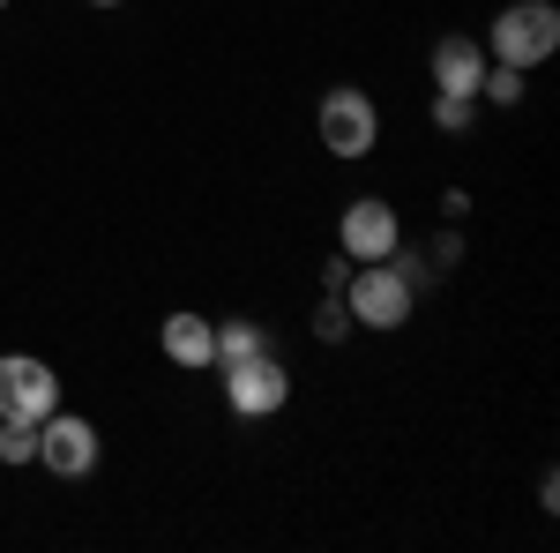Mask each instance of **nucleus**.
<instances>
[{"instance_id":"obj_2","label":"nucleus","mask_w":560,"mask_h":553,"mask_svg":"<svg viewBox=\"0 0 560 553\" xmlns=\"http://www.w3.org/2000/svg\"><path fill=\"white\" fill-rule=\"evenodd\" d=\"M486 45H493V60H509V68L530 76L538 60H553V53H560V8H553V0H509V8L493 15Z\"/></svg>"},{"instance_id":"obj_14","label":"nucleus","mask_w":560,"mask_h":553,"mask_svg":"<svg viewBox=\"0 0 560 553\" xmlns=\"http://www.w3.org/2000/svg\"><path fill=\"white\" fill-rule=\"evenodd\" d=\"M314 337H322V344H345V337H351V307H345L337 292L314 307Z\"/></svg>"},{"instance_id":"obj_10","label":"nucleus","mask_w":560,"mask_h":553,"mask_svg":"<svg viewBox=\"0 0 560 553\" xmlns=\"http://www.w3.org/2000/svg\"><path fill=\"white\" fill-rule=\"evenodd\" d=\"M247 352H269V337H261V322H247V314L217 322V359H210V367H232V359H247Z\"/></svg>"},{"instance_id":"obj_1","label":"nucleus","mask_w":560,"mask_h":553,"mask_svg":"<svg viewBox=\"0 0 560 553\" xmlns=\"http://www.w3.org/2000/svg\"><path fill=\"white\" fill-rule=\"evenodd\" d=\"M337 299L351 307V330H404L411 307H419V285H411L396 262H359Z\"/></svg>"},{"instance_id":"obj_9","label":"nucleus","mask_w":560,"mask_h":553,"mask_svg":"<svg viewBox=\"0 0 560 553\" xmlns=\"http://www.w3.org/2000/svg\"><path fill=\"white\" fill-rule=\"evenodd\" d=\"M478 76H486V45H478V38H441V45H433V90H448V97H478Z\"/></svg>"},{"instance_id":"obj_12","label":"nucleus","mask_w":560,"mask_h":553,"mask_svg":"<svg viewBox=\"0 0 560 553\" xmlns=\"http://www.w3.org/2000/svg\"><path fill=\"white\" fill-rule=\"evenodd\" d=\"M0 464H38V426L31 419H0Z\"/></svg>"},{"instance_id":"obj_8","label":"nucleus","mask_w":560,"mask_h":553,"mask_svg":"<svg viewBox=\"0 0 560 553\" xmlns=\"http://www.w3.org/2000/svg\"><path fill=\"white\" fill-rule=\"evenodd\" d=\"M158 352H165L173 367H187V375H202V367L217 359V322L179 307V314H165V322H158Z\"/></svg>"},{"instance_id":"obj_15","label":"nucleus","mask_w":560,"mask_h":553,"mask_svg":"<svg viewBox=\"0 0 560 553\" xmlns=\"http://www.w3.org/2000/svg\"><path fill=\"white\" fill-rule=\"evenodd\" d=\"M90 8H120V0H90Z\"/></svg>"},{"instance_id":"obj_6","label":"nucleus","mask_w":560,"mask_h":553,"mask_svg":"<svg viewBox=\"0 0 560 553\" xmlns=\"http://www.w3.org/2000/svg\"><path fill=\"white\" fill-rule=\"evenodd\" d=\"M45 412H60V375L31 359V352H8L0 359V419H31L38 426Z\"/></svg>"},{"instance_id":"obj_7","label":"nucleus","mask_w":560,"mask_h":553,"mask_svg":"<svg viewBox=\"0 0 560 553\" xmlns=\"http://www.w3.org/2000/svg\"><path fill=\"white\" fill-rule=\"evenodd\" d=\"M337 247H345L351 262H388L396 247H404V224H396V203H382V195H359L345 217H337Z\"/></svg>"},{"instance_id":"obj_5","label":"nucleus","mask_w":560,"mask_h":553,"mask_svg":"<svg viewBox=\"0 0 560 553\" xmlns=\"http://www.w3.org/2000/svg\"><path fill=\"white\" fill-rule=\"evenodd\" d=\"M97 457H105V441H97L90 419H75V412H45L38 419V464L52 479H90Z\"/></svg>"},{"instance_id":"obj_13","label":"nucleus","mask_w":560,"mask_h":553,"mask_svg":"<svg viewBox=\"0 0 560 553\" xmlns=\"http://www.w3.org/2000/svg\"><path fill=\"white\" fill-rule=\"evenodd\" d=\"M478 120V97H448V90H433V128L441 135H464Z\"/></svg>"},{"instance_id":"obj_16","label":"nucleus","mask_w":560,"mask_h":553,"mask_svg":"<svg viewBox=\"0 0 560 553\" xmlns=\"http://www.w3.org/2000/svg\"><path fill=\"white\" fill-rule=\"evenodd\" d=\"M0 8H8V0H0Z\"/></svg>"},{"instance_id":"obj_4","label":"nucleus","mask_w":560,"mask_h":553,"mask_svg":"<svg viewBox=\"0 0 560 553\" xmlns=\"http://www.w3.org/2000/svg\"><path fill=\"white\" fill-rule=\"evenodd\" d=\"M217 375H224V404H232L240 419H269V412L292 404V375H284L277 352H247V359H232V367H217Z\"/></svg>"},{"instance_id":"obj_3","label":"nucleus","mask_w":560,"mask_h":553,"mask_svg":"<svg viewBox=\"0 0 560 553\" xmlns=\"http://www.w3.org/2000/svg\"><path fill=\"white\" fill-rule=\"evenodd\" d=\"M314 128H322V150L351 165V158H366V150L382 142V105H374V97H366L359 83H337L329 97H322Z\"/></svg>"},{"instance_id":"obj_11","label":"nucleus","mask_w":560,"mask_h":553,"mask_svg":"<svg viewBox=\"0 0 560 553\" xmlns=\"http://www.w3.org/2000/svg\"><path fill=\"white\" fill-rule=\"evenodd\" d=\"M478 97H486V105H523V68H509V60H486Z\"/></svg>"}]
</instances>
